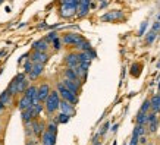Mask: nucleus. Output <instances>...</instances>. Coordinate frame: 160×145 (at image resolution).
Instances as JSON below:
<instances>
[{
  "label": "nucleus",
  "instance_id": "obj_42",
  "mask_svg": "<svg viewBox=\"0 0 160 145\" xmlns=\"http://www.w3.org/2000/svg\"><path fill=\"white\" fill-rule=\"evenodd\" d=\"M150 145H153V144H150Z\"/></svg>",
  "mask_w": 160,
  "mask_h": 145
},
{
  "label": "nucleus",
  "instance_id": "obj_23",
  "mask_svg": "<svg viewBox=\"0 0 160 145\" xmlns=\"http://www.w3.org/2000/svg\"><path fill=\"white\" fill-rule=\"evenodd\" d=\"M157 128H159V117L147 123V131H148V133H156V132H157Z\"/></svg>",
  "mask_w": 160,
  "mask_h": 145
},
{
  "label": "nucleus",
  "instance_id": "obj_30",
  "mask_svg": "<svg viewBox=\"0 0 160 145\" xmlns=\"http://www.w3.org/2000/svg\"><path fill=\"white\" fill-rule=\"evenodd\" d=\"M52 43H53V48H54V50H60V48H62V40L59 38V37H58V38H54Z\"/></svg>",
  "mask_w": 160,
  "mask_h": 145
},
{
  "label": "nucleus",
  "instance_id": "obj_27",
  "mask_svg": "<svg viewBox=\"0 0 160 145\" xmlns=\"http://www.w3.org/2000/svg\"><path fill=\"white\" fill-rule=\"evenodd\" d=\"M32 65H34V63L31 62V59H29V57L25 60V63H24V73H25V75H28V73H29V70L32 69Z\"/></svg>",
  "mask_w": 160,
  "mask_h": 145
},
{
  "label": "nucleus",
  "instance_id": "obj_17",
  "mask_svg": "<svg viewBox=\"0 0 160 145\" xmlns=\"http://www.w3.org/2000/svg\"><path fill=\"white\" fill-rule=\"evenodd\" d=\"M24 95L29 97L31 100H32V104H35V103H40L38 97H37V87L35 85H28V88L24 91Z\"/></svg>",
  "mask_w": 160,
  "mask_h": 145
},
{
  "label": "nucleus",
  "instance_id": "obj_1",
  "mask_svg": "<svg viewBox=\"0 0 160 145\" xmlns=\"http://www.w3.org/2000/svg\"><path fill=\"white\" fill-rule=\"evenodd\" d=\"M28 85H29V81H28V78L25 76V73H18V75L12 79V82L9 84L8 91L13 97L19 95V94H24V91L28 88Z\"/></svg>",
  "mask_w": 160,
  "mask_h": 145
},
{
  "label": "nucleus",
  "instance_id": "obj_18",
  "mask_svg": "<svg viewBox=\"0 0 160 145\" xmlns=\"http://www.w3.org/2000/svg\"><path fill=\"white\" fill-rule=\"evenodd\" d=\"M49 47H50V43L46 38H41L32 44V50H37V51H47Z\"/></svg>",
  "mask_w": 160,
  "mask_h": 145
},
{
  "label": "nucleus",
  "instance_id": "obj_37",
  "mask_svg": "<svg viewBox=\"0 0 160 145\" xmlns=\"http://www.w3.org/2000/svg\"><path fill=\"white\" fill-rule=\"evenodd\" d=\"M27 145H37V142H35L34 139H28V142H27Z\"/></svg>",
  "mask_w": 160,
  "mask_h": 145
},
{
  "label": "nucleus",
  "instance_id": "obj_41",
  "mask_svg": "<svg viewBox=\"0 0 160 145\" xmlns=\"http://www.w3.org/2000/svg\"><path fill=\"white\" fill-rule=\"evenodd\" d=\"M2 2H3V0H0V3H2Z\"/></svg>",
  "mask_w": 160,
  "mask_h": 145
},
{
  "label": "nucleus",
  "instance_id": "obj_26",
  "mask_svg": "<svg viewBox=\"0 0 160 145\" xmlns=\"http://www.w3.org/2000/svg\"><path fill=\"white\" fill-rule=\"evenodd\" d=\"M69 119H71V116H68V114H65V113H62V111H60V113H59L58 116H56V123H60V125H62V123H66V122L69 120Z\"/></svg>",
  "mask_w": 160,
  "mask_h": 145
},
{
  "label": "nucleus",
  "instance_id": "obj_33",
  "mask_svg": "<svg viewBox=\"0 0 160 145\" xmlns=\"http://www.w3.org/2000/svg\"><path fill=\"white\" fill-rule=\"evenodd\" d=\"M59 35H58V32H50L49 35H47V37H46V40H47V41H49V43H52V41H53L54 38H58Z\"/></svg>",
  "mask_w": 160,
  "mask_h": 145
},
{
  "label": "nucleus",
  "instance_id": "obj_4",
  "mask_svg": "<svg viewBox=\"0 0 160 145\" xmlns=\"http://www.w3.org/2000/svg\"><path fill=\"white\" fill-rule=\"evenodd\" d=\"M60 40H62V44H65V46H73V47H75V46H77L78 43H81L84 38L79 34H75V32H68V34L63 35Z\"/></svg>",
  "mask_w": 160,
  "mask_h": 145
},
{
  "label": "nucleus",
  "instance_id": "obj_11",
  "mask_svg": "<svg viewBox=\"0 0 160 145\" xmlns=\"http://www.w3.org/2000/svg\"><path fill=\"white\" fill-rule=\"evenodd\" d=\"M77 9L78 6H73V5H62L60 6V16L62 18H72L73 15H77Z\"/></svg>",
  "mask_w": 160,
  "mask_h": 145
},
{
  "label": "nucleus",
  "instance_id": "obj_14",
  "mask_svg": "<svg viewBox=\"0 0 160 145\" xmlns=\"http://www.w3.org/2000/svg\"><path fill=\"white\" fill-rule=\"evenodd\" d=\"M59 110L62 111V113H65V114L71 116V117L75 114V106L71 104V103H68V101H65V100H60V103H59Z\"/></svg>",
  "mask_w": 160,
  "mask_h": 145
},
{
  "label": "nucleus",
  "instance_id": "obj_32",
  "mask_svg": "<svg viewBox=\"0 0 160 145\" xmlns=\"http://www.w3.org/2000/svg\"><path fill=\"white\" fill-rule=\"evenodd\" d=\"M79 0H62V5H73V6H78Z\"/></svg>",
  "mask_w": 160,
  "mask_h": 145
},
{
  "label": "nucleus",
  "instance_id": "obj_29",
  "mask_svg": "<svg viewBox=\"0 0 160 145\" xmlns=\"http://www.w3.org/2000/svg\"><path fill=\"white\" fill-rule=\"evenodd\" d=\"M140 111H144V113H148V111H151L150 100H144V103H142V106H141Z\"/></svg>",
  "mask_w": 160,
  "mask_h": 145
},
{
  "label": "nucleus",
  "instance_id": "obj_25",
  "mask_svg": "<svg viewBox=\"0 0 160 145\" xmlns=\"http://www.w3.org/2000/svg\"><path fill=\"white\" fill-rule=\"evenodd\" d=\"M75 48H77V50H79V51H87V50H90V48H91V44L88 43V41H85V40H82L81 43H78L77 46H75Z\"/></svg>",
  "mask_w": 160,
  "mask_h": 145
},
{
  "label": "nucleus",
  "instance_id": "obj_13",
  "mask_svg": "<svg viewBox=\"0 0 160 145\" xmlns=\"http://www.w3.org/2000/svg\"><path fill=\"white\" fill-rule=\"evenodd\" d=\"M123 18V12L122 10H112V12H107L106 15L102 16L103 22H113V21L122 19Z\"/></svg>",
  "mask_w": 160,
  "mask_h": 145
},
{
  "label": "nucleus",
  "instance_id": "obj_5",
  "mask_svg": "<svg viewBox=\"0 0 160 145\" xmlns=\"http://www.w3.org/2000/svg\"><path fill=\"white\" fill-rule=\"evenodd\" d=\"M29 128H31V131H32V135L34 136H41V133H43L44 131H46V123L41 120H38V119H32L31 122H28Z\"/></svg>",
  "mask_w": 160,
  "mask_h": 145
},
{
  "label": "nucleus",
  "instance_id": "obj_7",
  "mask_svg": "<svg viewBox=\"0 0 160 145\" xmlns=\"http://www.w3.org/2000/svg\"><path fill=\"white\" fill-rule=\"evenodd\" d=\"M29 59H31L32 63H43V65H46L47 60H49V54H47V51H37V50H34Z\"/></svg>",
  "mask_w": 160,
  "mask_h": 145
},
{
  "label": "nucleus",
  "instance_id": "obj_20",
  "mask_svg": "<svg viewBox=\"0 0 160 145\" xmlns=\"http://www.w3.org/2000/svg\"><path fill=\"white\" fill-rule=\"evenodd\" d=\"M150 107H151V111H154L159 114L160 113V94H156L150 98Z\"/></svg>",
  "mask_w": 160,
  "mask_h": 145
},
{
  "label": "nucleus",
  "instance_id": "obj_10",
  "mask_svg": "<svg viewBox=\"0 0 160 145\" xmlns=\"http://www.w3.org/2000/svg\"><path fill=\"white\" fill-rule=\"evenodd\" d=\"M50 91H52V88H50V85L47 82L41 84V85H38L37 87V97H38L40 103H43L46 98H47V95L50 94Z\"/></svg>",
  "mask_w": 160,
  "mask_h": 145
},
{
  "label": "nucleus",
  "instance_id": "obj_34",
  "mask_svg": "<svg viewBox=\"0 0 160 145\" xmlns=\"http://www.w3.org/2000/svg\"><path fill=\"white\" fill-rule=\"evenodd\" d=\"M107 129H109V122H106V123L103 125V129L100 131V135H104V133L107 132Z\"/></svg>",
  "mask_w": 160,
  "mask_h": 145
},
{
  "label": "nucleus",
  "instance_id": "obj_21",
  "mask_svg": "<svg viewBox=\"0 0 160 145\" xmlns=\"http://www.w3.org/2000/svg\"><path fill=\"white\" fill-rule=\"evenodd\" d=\"M0 103H2V104H5L6 107L10 106V104L13 103V95L6 89V91H3L2 94H0Z\"/></svg>",
  "mask_w": 160,
  "mask_h": 145
},
{
  "label": "nucleus",
  "instance_id": "obj_31",
  "mask_svg": "<svg viewBox=\"0 0 160 145\" xmlns=\"http://www.w3.org/2000/svg\"><path fill=\"white\" fill-rule=\"evenodd\" d=\"M138 139H140V135L137 133L135 131H134V133H132V138H131V142H129V145H138Z\"/></svg>",
  "mask_w": 160,
  "mask_h": 145
},
{
  "label": "nucleus",
  "instance_id": "obj_2",
  "mask_svg": "<svg viewBox=\"0 0 160 145\" xmlns=\"http://www.w3.org/2000/svg\"><path fill=\"white\" fill-rule=\"evenodd\" d=\"M59 103H60V95H59V92L56 91V89L50 91V94L47 95V98L43 101L44 110H46V113H47L49 116L54 114V113L59 110Z\"/></svg>",
  "mask_w": 160,
  "mask_h": 145
},
{
  "label": "nucleus",
  "instance_id": "obj_6",
  "mask_svg": "<svg viewBox=\"0 0 160 145\" xmlns=\"http://www.w3.org/2000/svg\"><path fill=\"white\" fill-rule=\"evenodd\" d=\"M62 84L68 88L69 91L73 92V94H77V95L81 92V84H82L81 81H72V79H68V78H63Z\"/></svg>",
  "mask_w": 160,
  "mask_h": 145
},
{
  "label": "nucleus",
  "instance_id": "obj_8",
  "mask_svg": "<svg viewBox=\"0 0 160 145\" xmlns=\"http://www.w3.org/2000/svg\"><path fill=\"white\" fill-rule=\"evenodd\" d=\"M40 139H41V145H56V133L50 131H46L41 133L40 136Z\"/></svg>",
  "mask_w": 160,
  "mask_h": 145
},
{
  "label": "nucleus",
  "instance_id": "obj_9",
  "mask_svg": "<svg viewBox=\"0 0 160 145\" xmlns=\"http://www.w3.org/2000/svg\"><path fill=\"white\" fill-rule=\"evenodd\" d=\"M90 5H91V0H79L78 3V9H77V15L79 18L87 16L90 12Z\"/></svg>",
  "mask_w": 160,
  "mask_h": 145
},
{
  "label": "nucleus",
  "instance_id": "obj_39",
  "mask_svg": "<svg viewBox=\"0 0 160 145\" xmlns=\"http://www.w3.org/2000/svg\"><path fill=\"white\" fill-rule=\"evenodd\" d=\"M159 92H160V82H159Z\"/></svg>",
  "mask_w": 160,
  "mask_h": 145
},
{
  "label": "nucleus",
  "instance_id": "obj_12",
  "mask_svg": "<svg viewBox=\"0 0 160 145\" xmlns=\"http://www.w3.org/2000/svg\"><path fill=\"white\" fill-rule=\"evenodd\" d=\"M43 70H44V65H43V63H34V65H32V69H31V70H29V73H28V79L35 81L37 78L41 76Z\"/></svg>",
  "mask_w": 160,
  "mask_h": 145
},
{
  "label": "nucleus",
  "instance_id": "obj_28",
  "mask_svg": "<svg viewBox=\"0 0 160 145\" xmlns=\"http://www.w3.org/2000/svg\"><path fill=\"white\" fill-rule=\"evenodd\" d=\"M46 129L58 135V123H56V122H50V123H47V125H46Z\"/></svg>",
  "mask_w": 160,
  "mask_h": 145
},
{
  "label": "nucleus",
  "instance_id": "obj_38",
  "mask_svg": "<svg viewBox=\"0 0 160 145\" xmlns=\"http://www.w3.org/2000/svg\"><path fill=\"white\" fill-rule=\"evenodd\" d=\"M0 132H2V123H0Z\"/></svg>",
  "mask_w": 160,
  "mask_h": 145
},
{
  "label": "nucleus",
  "instance_id": "obj_40",
  "mask_svg": "<svg viewBox=\"0 0 160 145\" xmlns=\"http://www.w3.org/2000/svg\"><path fill=\"white\" fill-rule=\"evenodd\" d=\"M0 145H3V142H2V141H0Z\"/></svg>",
  "mask_w": 160,
  "mask_h": 145
},
{
  "label": "nucleus",
  "instance_id": "obj_19",
  "mask_svg": "<svg viewBox=\"0 0 160 145\" xmlns=\"http://www.w3.org/2000/svg\"><path fill=\"white\" fill-rule=\"evenodd\" d=\"M32 106V100L29 98V97L24 95L22 94V97L19 98V101H18V107H19V110H27V109H29V107Z\"/></svg>",
  "mask_w": 160,
  "mask_h": 145
},
{
  "label": "nucleus",
  "instance_id": "obj_35",
  "mask_svg": "<svg viewBox=\"0 0 160 145\" xmlns=\"http://www.w3.org/2000/svg\"><path fill=\"white\" fill-rule=\"evenodd\" d=\"M146 28H147V22H144V24L141 25V28H140V35H141V34H144V31H146Z\"/></svg>",
  "mask_w": 160,
  "mask_h": 145
},
{
  "label": "nucleus",
  "instance_id": "obj_36",
  "mask_svg": "<svg viewBox=\"0 0 160 145\" xmlns=\"http://www.w3.org/2000/svg\"><path fill=\"white\" fill-rule=\"evenodd\" d=\"M5 110H6V106H5V104H2V103H0V114H2V113H3Z\"/></svg>",
  "mask_w": 160,
  "mask_h": 145
},
{
  "label": "nucleus",
  "instance_id": "obj_24",
  "mask_svg": "<svg viewBox=\"0 0 160 145\" xmlns=\"http://www.w3.org/2000/svg\"><path fill=\"white\" fill-rule=\"evenodd\" d=\"M34 119V114H32V110H31V107L27 109V110H22V122L24 123H28Z\"/></svg>",
  "mask_w": 160,
  "mask_h": 145
},
{
  "label": "nucleus",
  "instance_id": "obj_16",
  "mask_svg": "<svg viewBox=\"0 0 160 145\" xmlns=\"http://www.w3.org/2000/svg\"><path fill=\"white\" fill-rule=\"evenodd\" d=\"M78 63H79L78 53L66 54V57H65V65H66V68H75V66H78Z\"/></svg>",
  "mask_w": 160,
  "mask_h": 145
},
{
  "label": "nucleus",
  "instance_id": "obj_15",
  "mask_svg": "<svg viewBox=\"0 0 160 145\" xmlns=\"http://www.w3.org/2000/svg\"><path fill=\"white\" fill-rule=\"evenodd\" d=\"M159 31H160V21H157V22L153 25L151 31L147 34V37H146V44L147 46H150V44L154 41L156 37H157V34H159Z\"/></svg>",
  "mask_w": 160,
  "mask_h": 145
},
{
  "label": "nucleus",
  "instance_id": "obj_22",
  "mask_svg": "<svg viewBox=\"0 0 160 145\" xmlns=\"http://www.w3.org/2000/svg\"><path fill=\"white\" fill-rule=\"evenodd\" d=\"M63 78H68V79H72V81H81V79L78 78L77 72H75L72 68L65 69V72H63ZM81 82H82V81H81Z\"/></svg>",
  "mask_w": 160,
  "mask_h": 145
},
{
  "label": "nucleus",
  "instance_id": "obj_3",
  "mask_svg": "<svg viewBox=\"0 0 160 145\" xmlns=\"http://www.w3.org/2000/svg\"><path fill=\"white\" fill-rule=\"evenodd\" d=\"M56 91L59 92L60 100H65V101L71 103V104H73V106H75V104H78V95L69 91L68 88L62 84V81H59V82H58V85H56Z\"/></svg>",
  "mask_w": 160,
  "mask_h": 145
}]
</instances>
